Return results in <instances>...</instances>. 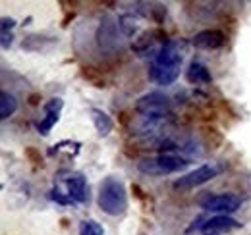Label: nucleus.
<instances>
[{"label":"nucleus","instance_id":"obj_9","mask_svg":"<svg viewBox=\"0 0 251 235\" xmlns=\"http://www.w3.org/2000/svg\"><path fill=\"white\" fill-rule=\"evenodd\" d=\"M240 228H244V224H240V222L234 220L232 216H224V214H220V216H213V218L205 220V222L201 224L199 232H203L205 235H209V234L220 235V234L236 232V230H240Z\"/></svg>","mask_w":251,"mask_h":235},{"label":"nucleus","instance_id":"obj_17","mask_svg":"<svg viewBox=\"0 0 251 235\" xmlns=\"http://www.w3.org/2000/svg\"><path fill=\"white\" fill-rule=\"evenodd\" d=\"M79 235H104V228L97 220H83L79 224Z\"/></svg>","mask_w":251,"mask_h":235},{"label":"nucleus","instance_id":"obj_10","mask_svg":"<svg viewBox=\"0 0 251 235\" xmlns=\"http://www.w3.org/2000/svg\"><path fill=\"white\" fill-rule=\"evenodd\" d=\"M191 45L199 50H217L226 45V35L220 29H203L195 33L191 39Z\"/></svg>","mask_w":251,"mask_h":235},{"label":"nucleus","instance_id":"obj_4","mask_svg":"<svg viewBox=\"0 0 251 235\" xmlns=\"http://www.w3.org/2000/svg\"><path fill=\"white\" fill-rule=\"evenodd\" d=\"M135 112L145 118H155V119H166L172 116V100L164 93H147L137 98L135 102Z\"/></svg>","mask_w":251,"mask_h":235},{"label":"nucleus","instance_id":"obj_12","mask_svg":"<svg viewBox=\"0 0 251 235\" xmlns=\"http://www.w3.org/2000/svg\"><path fill=\"white\" fill-rule=\"evenodd\" d=\"M186 79H188L191 85H209L213 81V75L209 71V68L197 60H193L189 64L188 71H186Z\"/></svg>","mask_w":251,"mask_h":235},{"label":"nucleus","instance_id":"obj_21","mask_svg":"<svg viewBox=\"0 0 251 235\" xmlns=\"http://www.w3.org/2000/svg\"><path fill=\"white\" fill-rule=\"evenodd\" d=\"M12 39H14L12 33H0V45H2V50H6V48L12 47Z\"/></svg>","mask_w":251,"mask_h":235},{"label":"nucleus","instance_id":"obj_8","mask_svg":"<svg viewBox=\"0 0 251 235\" xmlns=\"http://www.w3.org/2000/svg\"><path fill=\"white\" fill-rule=\"evenodd\" d=\"M64 185H66V193L74 199L75 205L89 203V185H87V177L83 176V172H70L64 177Z\"/></svg>","mask_w":251,"mask_h":235},{"label":"nucleus","instance_id":"obj_14","mask_svg":"<svg viewBox=\"0 0 251 235\" xmlns=\"http://www.w3.org/2000/svg\"><path fill=\"white\" fill-rule=\"evenodd\" d=\"M20 108V102L16 98V94L8 93V91H2L0 93V118L2 119H8L12 118Z\"/></svg>","mask_w":251,"mask_h":235},{"label":"nucleus","instance_id":"obj_2","mask_svg":"<svg viewBox=\"0 0 251 235\" xmlns=\"http://www.w3.org/2000/svg\"><path fill=\"white\" fill-rule=\"evenodd\" d=\"M97 205L99 208L112 216V218H118V216H124L127 212V191H126L124 181L116 176H106L100 185H99V195H97Z\"/></svg>","mask_w":251,"mask_h":235},{"label":"nucleus","instance_id":"obj_18","mask_svg":"<svg viewBox=\"0 0 251 235\" xmlns=\"http://www.w3.org/2000/svg\"><path fill=\"white\" fill-rule=\"evenodd\" d=\"M49 197H50V201H54L56 205H62V206H75V203H74V199L68 195V193H62L60 191V187L58 185H54L52 189H50V193H49Z\"/></svg>","mask_w":251,"mask_h":235},{"label":"nucleus","instance_id":"obj_15","mask_svg":"<svg viewBox=\"0 0 251 235\" xmlns=\"http://www.w3.org/2000/svg\"><path fill=\"white\" fill-rule=\"evenodd\" d=\"M118 24L126 37H135L139 33V18H135L133 14H124Z\"/></svg>","mask_w":251,"mask_h":235},{"label":"nucleus","instance_id":"obj_1","mask_svg":"<svg viewBox=\"0 0 251 235\" xmlns=\"http://www.w3.org/2000/svg\"><path fill=\"white\" fill-rule=\"evenodd\" d=\"M188 43L184 39H170L157 54V58L149 66V79L160 87H168L176 83L182 71L184 54H186Z\"/></svg>","mask_w":251,"mask_h":235},{"label":"nucleus","instance_id":"obj_20","mask_svg":"<svg viewBox=\"0 0 251 235\" xmlns=\"http://www.w3.org/2000/svg\"><path fill=\"white\" fill-rule=\"evenodd\" d=\"M14 27H16V20H14V18L4 16V18L0 20V33H12Z\"/></svg>","mask_w":251,"mask_h":235},{"label":"nucleus","instance_id":"obj_22","mask_svg":"<svg viewBox=\"0 0 251 235\" xmlns=\"http://www.w3.org/2000/svg\"><path fill=\"white\" fill-rule=\"evenodd\" d=\"M248 183H250V187H251V174L248 176Z\"/></svg>","mask_w":251,"mask_h":235},{"label":"nucleus","instance_id":"obj_19","mask_svg":"<svg viewBox=\"0 0 251 235\" xmlns=\"http://www.w3.org/2000/svg\"><path fill=\"white\" fill-rule=\"evenodd\" d=\"M64 108V100L60 98V96H56V98H49L47 102H45V106H43V110L45 112H62Z\"/></svg>","mask_w":251,"mask_h":235},{"label":"nucleus","instance_id":"obj_23","mask_svg":"<svg viewBox=\"0 0 251 235\" xmlns=\"http://www.w3.org/2000/svg\"><path fill=\"white\" fill-rule=\"evenodd\" d=\"M209 235H217V234H209Z\"/></svg>","mask_w":251,"mask_h":235},{"label":"nucleus","instance_id":"obj_13","mask_svg":"<svg viewBox=\"0 0 251 235\" xmlns=\"http://www.w3.org/2000/svg\"><path fill=\"white\" fill-rule=\"evenodd\" d=\"M89 114H91L93 125H95V129H97V135H99V137H108L110 131L114 129L112 118L108 116L104 110H100V108H91Z\"/></svg>","mask_w":251,"mask_h":235},{"label":"nucleus","instance_id":"obj_6","mask_svg":"<svg viewBox=\"0 0 251 235\" xmlns=\"http://www.w3.org/2000/svg\"><path fill=\"white\" fill-rule=\"evenodd\" d=\"M222 170H224V166H220L217 162L203 164V166H199V168L188 172V174L180 176L172 183V187H174L176 191H191V189H197V187L209 183L211 179H215Z\"/></svg>","mask_w":251,"mask_h":235},{"label":"nucleus","instance_id":"obj_5","mask_svg":"<svg viewBox=\"0 0 251 235\" xmlns=\"http://www.w3.org/2000/svg\"><path fill=\"white\" fill-rule=\"evenodd\" d=\"M197 205L207 212H215L217 216H230L244 205V199L234 193H203L197 199Z\"/></svg>","mask_w":251,"mask_h":235},{"label":"nucleus","instance_id":"obj_3","mask_svg":"<svg viewBox=\"0 0 251 235\" xmlns=\"http://www.w3.org/2000/svg\"><path fill=\"white\" fill-rule=\"evenodd\" d=\"M189 158L180 152H158L157 156H149L137 162V170L145 176H170L186 170Z\"/></svg>","mask_w":251,"mask_h":235},{"label":"nucleus","instance_id":"obj_7","mask_svg":"<svg viewBox=\"0 0 251 235\" xmlns=\"http://www.w3.org/2000/svg\"><path fill=\"white\" fill-rule=\"evenodd\" d=\"M120 24L112 22L110 18H104L99 25L97 31V45L100 50L104 52H114L116 48H120V35H118Z\"/></svg>","mask_w":251,"mask_h":235},{"label":"nucleus","instance_id":"obj_11","mask_svg":"<svg viewBox=\"0 0 251 235\" xmlns=\"http://www.w3.org/2000/svg\"><path fill=\"white\" fill-rule=\"evenodd\" d=\"M54 45H58V39L56 37L41 35V33L27 35L22 41V48L27 50V52H45V50H50Z\"/></svg>","mask_w":251,"mask_h":235},{"label":"nucleus","instance_id":"obj_16","mask_svg":"<svg viewBox=\"0 0 251 235\" xmlns=\"http://www.w3.org/2000/svg\"><path fill=\"white\" fill-rule=\"evenodd\" d=\"M58 119H60V114H58V112H45V118L37 123V131H39V135L47 137V135L50 133V129L58 123Z\"/></svg>","mask_w":251,"mask_h":235}]
</instances>
